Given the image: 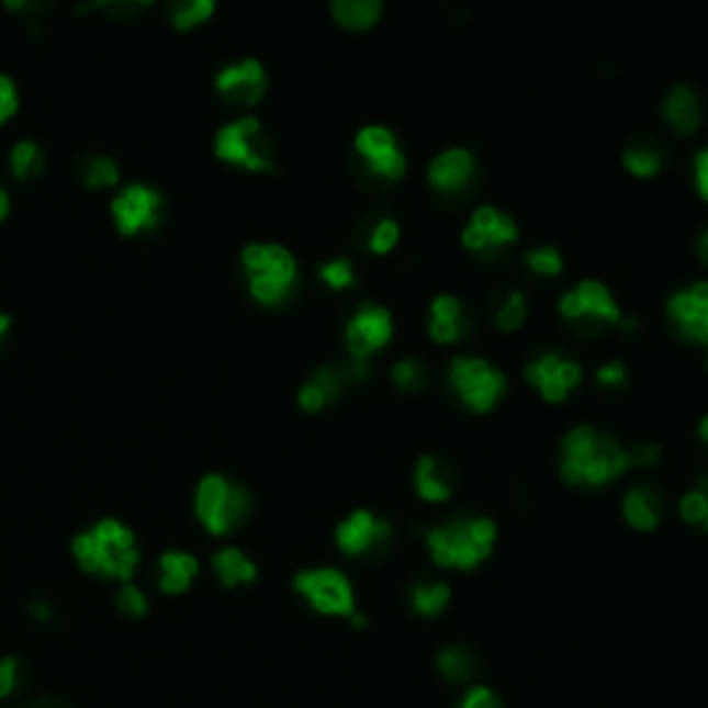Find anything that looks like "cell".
<instances>
[{"instance_id": "20", "label": "cell", "mask_w": 708, "mask_h": 708, "mask_svg": "<svg viewBox=\"0 0 708 708\" xmlns=\"http://www.w3.org/2000/svg\"><path fill=\"white\" fill-rule=\"evenodd\" d=\"M662 493H659L656 487H651V484H637V487L628 490L626 498H622V518L637 531L656 529L659 520H662Z\"/></svg>"}, {"instance_id": "29", "label": "cell", "mask_w": 708, "mask_h": 708, "mask_svg": "<svg viewBox=\"0 0 708 708\" xmlns=\"http://www.w3.org/2000/svg\"><path fill=\"white\" fill-rule=\"evenodd\" d=\"M622 167L633 175V178H653V175L662 172L664 158L656 147H628L622 153Z\"/></svg>"}, {"instance_id": "9", "label": "cell", "mask_w": 708, "mask_h": 708, "mask_svg": "<svg viewBox=\"0 0 708 708\" xmlns=\"http://www.w3.org/2000/svg\"><path fill=\"white\" fill-rule=\"evenodd\" d=\"M393 340V316L382 305H360L355 316L346 322V349L351 355V363L366 366L377 351L385 349Z\"/></svg>"}, {"instance_id": "43", "label": "cell", "mask_w": 708, "mask_h": 708, "mask_svg": "<svg viewBox=\"0 0 708 708\" xmlns=\"http://www.w3.org/2000/svg\"><path fill=\"white\" fill-rule=\"evenodd\" d=\"M628 457H631V465L651 468L662 460V449H659L656 443H637L631 451H628Z\"/></svg>"}, {"instance_id": "11", "label": "cell", "mask_w": 708, "mask_h": 708, "mask_svg": "<svg viewBox=\"0 0 708 708\" xmlns=\"http://www.w3.org/2000/svg\"><path fill=\"white\" fill-rule=\"evenodd\" d=\"M524 377L548 404H562L582 385L584 371L576 360L562 358L557 351H546L526 366Z\"/></svg>"}, {"instance_id": "3", "label": "cell", "mask_w": 708, "mask_h": 708, "mask_svg": "<svg viewBox=\"0 0 708 708\" xmlns=\"http://www.w3.org/2000/svg\"><path fill=\"white\" fill-rule=\"evenodd\" d=\"M495 537L498 531L490 518H457L424 531L435 564L446 571H476L493 551Z\"/></svg>"}, {"instance_id": "45", "label": "cell", "mask_w": 708, "mask_h": 708, "mask_svg": "<svg viewBox=\"0 0 708 708\" xmlns=\"http://www.w3.org/2000/svg\"><path fill=\"white\" fill-rule=\"evenodd\" d=\"M695 183H697V194L708 202V145L703 147L695 158Z\"/></svg>"}, {"instance_id": "19", "label": "cell", "mask_w": 708, "mask_h": 708, "mask_svg": "<svg viewBox=\"0 0 708 708\" xmlns=\"http://www.w3.org/2000/svg\"><path fill=\"white\" fill-rule=\"evenodd\" d=\"M473 175H476V161L468 150L462 147H454V150H446L429 164L427 178L432 183V189L443 191V194H457L465 186H471Z\"/></svg>"}, {"instance_id": "7", "label": "cell", "mask_w": 708, "mask_h": 708, "mask_svg": "<svg viewBox=\"0 0 708 708\" xmlns=\"http://www.w3.org/2000/svg\"><path fill=\"white\" fill-rule=\"evenodd\" d=\"M214 150L220 161L233 164V167H244L249 172H271L274 169L269 145L260 136V122L255 116H244V120L222 127L216 133Z\"/></svg>"}, {"instance_id": "24", "label": "cell", "mask_w": 708, "mask_h": 708, "mask_svg": "<svg viewBox=\"0 0 708 708\" xmlns=\"http://www.w3.org/2000/svg\"><path fill=\"white\" fill-rule=\"evenodd\" d=\"M664 120L681 136H692L700 127L703 109L697 94L689 87H675L664 100Z\"/></svg>"}, {"instance_id": "31", "label": "cell", "mask_w": 708, "mask_h": 708, "mask_svg": "<svg viewBox=\"0 0 708 708\" xmlns=\"http://www.w3.org/2000/svg\"><path fill=\"white\" fill-rule=\"evenodd\" d=\"M391 377L393 382H396V387H402L404 393H418L427 387L429 371L418 358H407V360H398V363L393 366Z\"/></svg>"}, {"instance_id": "51", "label": "cell", "mask_w": 708, "mask_h": 708, "mask_svg": "<svg viewBox=\"0 0 708 708\" xmlns=\"http://www.w3.org/2000/svg\"><path fill=\"white\" fill-rule=\"evenodd\" d=\"M697 435H700V440H706V443H708V415L700 420V427H697Z\"/></svg>"}, {"instance_id": "42", "label": "cell", "mask_w": 708, "mask_h": 708, "mask_svg": "<svg viewBox=\"0 0 708 708\" xmlns=\"http://www.w3.org/2000/svg\"><path fill=\"white\" fill-rule=\"evenodd\" d=\"M14 111H18V89H14L12 78L0 76V125L14 116Z\"/></svg>"}, {"instance_id": "50", "label": "cell", "mask_w": 708, "mask_h": 708, "mask_svg": "<svg viewBox=\"0 0 708 708\" xmlns=\"http://www.w3.org/2000/svg\"><path fill=\"white\" fill-rule=\"evenodd\" d=\"M7 214H9V196L7 191H0V222L7 220Z\"/></svg>"}, {"instance_id": "54", "label": "cell", "mask_w": 708, "mask_h": 708, "mask_svg": "<svg viewBox=\"0 0 708 708\" xmlns=\"http://www.w3.org/2000/svg\"><path fill=\"white\" fill-rule=\"evenodd\" d=\"M703 524H706V529H708V515H706V520H703Z\"/></svg>"}, {"instance_id": "47", "label": "cell", "mask_w": 708, "mask_h": 708, "mask_svg": "<svg viewBox=\"0 0 708 708\" xmlns=\"http://www.w3.org/2000/svg\"><path fill=\"white\" fill-rule=\"evenodd\" d=\"M29 615H31V620L47 622L53 617V609L45 604V600H34V604L29 606Z\"/></svg>"}, {"instance_id": "44", "label": "cell", "mask_w": 708, "mask_h": 708, "mask_svg": "<svg viewBox=\"0 0 708 708\" xmlns=\"http://www.w3.org/2000/svg\"><path fill=\"white\" fill-rule=\"evenodd\" d=\"M598 382L604 387H622L628 382V371H626V366L622 363H606V366H600L598 369Z\"/></svg>"}, {"instance_id": "53", "label": "cell", "mask_w": 708, "mask_h": 708, "mask_svg": "<svg viewBox=\"0 0 708 708\" xmlns=\"http://www.w3.org/2000/svg\"><path fill=\"white\" fill-rule=\"evenodd\" d=\"M351 626L363 628L366 626V615H351Z\"/></svg>"}, {"instance_id": "46", "label": "cell", "mask_w": 708, "mask_h": 708, "mask_svg": "<svg viewBox=\"0 0 708 708\" xmlns=\"http://www.w3.org/2000/svg\"><path fill=\"white\" fill-rule=\"evenodd\" d=\"M156 0H94L92 7H103V9H125V7H150Z\"/></svg>"}, {"instance_id": "12", "label": "cell", "mask_w": 708, "mask_h": 708, "mask_svg": "<svg viewBox=\"0 0 708 708\" xmlns=\"http://www.w3.org/2000/svg\"><path fill=\"white\" fill-rule=\"evenodd\" d=\"M355 150L360 153V158L366 161L369 172L374 178L396 183L407 172V156L402 153V147L396 145L393 131L382 125H369L355 136Z\"/></svg>"}, {"instance_id": "39", "label": "cell", "mask_w": 708, "mask_h": 708, "mask_svg": "<svg viewBox=\"0 0 708 708\" xmlns=\"http://www.w3.org/2000/svg\"><path fill=\"white\" fill-rule=\"evenodd\" d=\"M120 180V172H116V164L111 158H94L87 169V186L89 189H109V186H116Z\"/></svg>"}, {"instance_id": "10", "label": "cell", "mask_w": 708, "mask_h": 708, "mask_svg": "<svg viewBox=\"0 0 708 708\" xmlns=\"http://www.w3.org/2000/svg\"><path fill=\"white\" fill-rule=\"evenodd\" d=\"M393 540V526L387 520L377 518L369 509L351 513L344 524L335 529V546L340 553L351 559H380L385 557Z\"/></svg>"}, {"instance_id": "21", "label": "cell", "mask_w": 708, "mask_h": 708, "mask_svg": "<svg viewBox=\"0 0 708 708\" xmlns=\"http://www.w3.org/2000/svg\"><path fill=\"white\" fill-rule=\"evenodd\" d=\"M415 493L429 504H443L454 495V473L438 457H420L415 465Z\"/></svg>"}, {"instance_id": "52", "label": "cell", "mask_w": 708, "mask_h": 708, "mask_svg": "<svg viewBox=\"0 0 708 708\" xmlns=\"http://www.w3.org/2000/svg\"><path fill=\"white\" fill-rule=\"evenodd\" d=\"M9 324H12V322H9V316H7V313H0V338H3V335H7Z\"/></svg>"}, {"instance_id": "33", "label": "cell", "mask_w": 708, "mask_h": 708, "mask_svg": "<svg viewBox=\"0 0 708 708\" xmlns=\"http://www.w3.org/2000/svg\"><path fill=\"white\" fill-rule=\"evenodd\" d=\"M524 322H526V300L524 294L513 291V294L504 300V305L498 307V313H495V327L504 329V333H515V329L524 327Z\"/></svg>"}, {"instance_id": "13", "label": "cell", "mask_w": 708, "mask_h": 708, "mask_svg": "<svg viewBox=\"0 0 708 708\" xmlns=\"http://www.w3.org/2000/svg\"><path fill=\"white\" fill-rule=\"evenodd\" d=\"M559 313H562L567 322L595 318V322L611 324V327L622 324L620 305L615 302L611 291L598 280H582L576 289L567 291V294L559 300Z\"/></svg>"}, {"instance_id": "27", "label": "cell", "mask_w": 708, "mask_h": 708, "mask_svg": "<svg viewBox=\"0 0 708 708\" xmlns=\"http://www.w3.org/2000/svg\"><path fill=\"white\" fill-rule=\"evenodd\" d=\"M435 667H438V673L443 675L449 684L460 686L468 684V681L476 675V659H473L465 648H443V651L438 653V659H435Z\"/></svg>"}, {"instance_id": "5", "label": "cell", "mask_w": 708, "mask_h": 708, "mask_svg": "<svg viewBox=\"0 0 708 708\" xmlns=\"http://www.w3.org/2000/svg\"><path fill=\"white\" fill-rule=\"evenodd\" d=\"M241 260L249 271V294L260 305H280L296 285V260L280 244H249Z\"/></svg>"}, {"instance_id": "1", "label": "cell", "mask_w": 708, "mask_h": 708, "mask_svg": "<svg viewBox=\"0 0 708 708\" xmlns=\"http://www.w3.org/2000/svg\"><path fill=\"white\" fill-rule=\"evenodd\" d=\"M631 468V457L609 435L593 427H576L564 435L559 473L573 487H606Z\"/></svg>"}, {"instance_id": "17", "label": "cell", "mask_w": 708, "mask_h": 708, "mask_svg": "<svg viewBox=\"0 0 708 708\" xmlns=\"http://www.w3.org/2000/svg\"><path fill=\"white\" fill-rule=\"evenodd\" d=\"M366 377V366L351 363L346 369H329V366H322L311 380L302 385L300 391V407L305 413H322L327 404L338 402L344 396L346 382L351 380H363Z\"/></svg>"}, {"instance_id": "18", "label": "cell", "mask_w": 708, "mask_h": 708, "mask_svg": "<svg viewBox=\"0 0 708 708\" xmlns=\"http://www.w3.org/2000/svg\"><path fill=\"white\" fill-rule=\"evenodd\" d=\"M216 92L233 105H258L266 94L263 64L247 58L236 67L222 69L220 78H216Z\"/></svg>"}, {"instance_id": "30", "label": "cell", "mask_w": 708, "mask_h": 708, "mask_svg": "<svg viewBox=\"0 0 708 708\" xmlns=\"http://www.w3.org/2000/svg\"><path fill=\"white\" fill-rule=\"evenodd\" d=\"M216 9V0H175L172 25L178 31H191L194 25L205 23Z\"/></svg>"}, {"instance_id": "32", "label": "cell", "mask_w": 708, "mask_h": 708, "mask_svg": "<svg viewBox=\"0 0 708 708\" xmlns=\"http://www.w3.org/2000/svg\"><path fill=\"white\" fill-rule=\"evenodd\" d=\"M526 266L535 271L537 277H559L564 271L562 252L557 247H537L526 252Z\"/></svg>"}, {"instance_id": "41", "label": "cell", "mask_w": 708, "mask_h": 708, "mask_svg": "<svg viewBox=\"0 0 708 708\" xmlns=\"http://www.w3.org/2000/svg\"><path fill=\"white\" fill-rule=\"evenodd\" d=\"M460 708H502V700L490 686H473L465 697H462Z\"/></svg>"}, {"instance_id": "40", "label": "cell", "mask_w": 708, "mask_h": 708, "mask_svg": "<svg viewBox=\"0 0 708 708\" xmlns=\"http://www.w3.org/2000/svg\"><path fill=\"white\" fill-rule=\"evenodd\" d=\"M20 686V662L18 659L7 656L0 659V700L12 697Z\"/></svg>"}, {"instance_id": "16", "label": "cell", "mask_w": 708, "mask_h": 708, "mask_svg": "<svg viewBox=\"0 0 708 708\" xmlns=\"http://www.w3.org/2000/svg\"><path fill=\"white\" fill-rule=\"evenodd\" d=\"M114 211L116 231L122 236H136L142 231H153L158 225V214H161V194L147 186H131L122 191L111 205Z\"/></svg>"}, {"instance_id": "38", "label": "cell", "mask_w": 708, "mask_h": 708, "mask_svg": "<svg viewBox=\"0 0 708 708\" xmlns=\"http://www.w3.org/2000/svg\"><path fill=\"white\" fill-rule=\"evenodd\" d=\"M678 513H681V520H684V524H689V526L703 524V520H706V515H708V495L700 493L697 487L689 490V493H686L684 498H681Z\"/></svg>"}, {"instance_id": "34", "label": "cell", "mask_w": 708, "mask_h": 708, "mask_svg": "<svg viewBox=\"0 0 708 708\" xmlns=\"http://www.w3.org/2000/svg\"><path fill=\"white\" fill-rule=\"evenodd\" d=\"M318 274H322V280L327 282L333 291H346V289H355V285H358L355 266H351V260H346V258L329 260V263L322 266V271H318Z\"/></svg>"}, {"instance_id": "35", "label": "cell", "mask_w": 708, "mask_h": 708, "mask_svg": "<svg viewBox=\"0 0 708 708\" xmlns=\"http://www.w3.org/2000/svg\"><path fill=\"white\" fill-rule=\"evenodd\" d=\"M45 167V158H42L40 147L34 142H20L18 147L12 150V169L18 178H31L40 169Z\"/></svg>"}, {"instance_id": "26", "label": "cell", "mask_w": 708, "mask_h": 708, "mask_svg": "<svg viewBox=\"0 0 708 708\" xmlns=\"http://www.w3.org/2000/svg\"><path fill=\"white\" fill-rule=\"evenodd\" d=\"M333 18L346 31H369L380 23L382 0H333Z\"/></svg>"}, {"instance_id": "15", "label": "cell", "mask_w": 708, "mask_h": 708, "mask_svg": "<svg viewBox=\"0 0 708 708\" xmlns=\"http://www.w3.org/2000/svg\"><path fill=\"white\" fill-rule=\"evenodd\" d=\"M667 316L686 340L708 346V282L675 291L667 302Z\"/></svg>"}, {"instance_id": "14", "label": "cell", "mask_w": 708, "mask_h": 708, "mask_svg": "<svg viewBox=\"0 0 708 708\" xmlns=\"http://www.w3.org/2000/svg\"><path fill=\"white\" fill-rule=\"evenodd\" d=\"M515 241H518L515 220L493 205L476 207L471 220H468L465 231H462V244L471 252H493V249H504Z\"/></svg>"}, {"instance_id": "22", "label": "cell", "mask_w": 708, "mask_h": 708, "mask_svg": "<svg viewBox=\"0 0 708 708\" xmlns=\"http://www.w3.org/2000/svg\"><path fill=\"white\" fill-rule=\"evenodd\" d=\"M429 335L435 344L451 346L465 335V313L462 302L451 294H440L432 302V322H429Z\"/></svg>"}, {"instance_id": "48", "label": "cell", "mask_w": 708, "mask_h": 708, "mask_svg": "<svg viewBox=\"0 0 708 708\" xmlns=\"http://www.w3.org/2000/svg\"><path fill=\"white\" fill-rule=\"evenodd\" d=\"M697 252H700V260L708 266V231L703 233L700 241H697Z\"/></svg>"}, {"instance_id": "6", "label": "cell", "mask_w": 708, "mask_h": 708, "mask_svg": "<svg viewBox=\"0 0 708 708\" xmlns=\"http://www.w3.org/2000/svg\"><path fill=\"white\" fill-rule=\"evenodd\" d=\"M449 380L460 402L479 415L490 413L507 393V377L493 369L484 358H471V355L451 360Z\"/></svg>"}, {"instance_id": "25", "label": "cell", "mask_w": 708, "mask_h": 708, "mask_svg": "<svg viewBox=\"0 0 708 708\" xmlns=\"http://www.w3.org/2000/svg\"><path fill=\"white\" fill-rule=\"evenodd\" d=\"M211 564H214V573L216 578H220V584L227 589L241 587V584H252L255 578H258V564L244 557V551H238V548H222V551L214 553Z\"/></svg>"}, {"instance_id": "37", "label": "cell", "mask_w": 708, "mask_h": 708, "mask_svg": "<svg viewBox=\"0 0 708 708\" xmlns=\"http://www.w3.org/2000/svg\"><path fill=\"white\" fill-rule=\"evenodd\" d=\"M398 236H402V231H398V225L393 220L377 222V227L371 231V238H369V249L374 255L393 252L398 244Z\"/></svg>"}, {"instance_id": "4", "label": "cell", "mask_w": 708, "mask_h": 708, "mask_svg": "<svg viewBox=\"0 0 708 708\" xmlns=\"http://www.w3.org/2000/svg\"><path fill=\"white\" fill-rule=\"evenodd\" d=\"M194 513L211 535L227 537L247 524L249 513H252V498L241 484L231 482L222 473H207L196 487Z\"/></svg>"}, {"instance_id": "23", "label": "cell", "mask_w": 708, "mask_h": 708, "mask_svg": "<svg viewBox=\"0 0 708 708\" xmlns=\"http://www.w3.org/2000/svg\"><path fill=\"white\" fill-rule=\"evenodd\" d=\"M200 573L196 557L186 551H167L158 562V587L167 595H183Z\"/></svg>"}, {"instance_id": "49", "label": "cell", "mask_w": 708, "mask_h": 708, "mask_svg": "<svg viewBox=\"0 0 708 708\" xmlns=\"http://www.w3.org/2000/svg\"><path fill=\"white\" fill-rule=\"evenodd\" d=\"M7 3V9H12V12H20V9H25L29 3H34V0H3Z\"/></svg>"}, {"instance_id": "2", "label": "cell", "mask_w": 708, "mask_h": 708, "mask_svg": "<svg viewBox=\"0 0 708 708\" xmlns=\"http://www.w3.org/2000/svg\"><path fill=\"white\" fill-rule=\"evenodd\" d=\"M72 557L78 567L89 576L114 578V582L127 584L138 567L136 535L125 524L114 518H105L94 524L92 529L81 531L72 540Z\"/></svg>"}, {"instance_id": "28", "label": "cell", "mask_w": 708, "mask_h": 708, "mask_svg": "<svg viewBox=\"0 0 708 708\" xmlns=\"http://www.w3.org/2000/svg\"><path fill=\"white\" fill-rule=\"evenodd\" d=\"M409 600L420 617H438L449 606L451 587L446 582H418L409 593Z\"/></svg>"}, {"instance_id": "36", "label": "cell", "mask_w": 708, "mask_h": 708, "mask_svg": "<svg viewBox=\"0 0 708 708\" xmlns=\"http://www.w3.org/2000/svg\"><path fill=\"white\" fill-rule=\"evenodd\" d=\"M116 609H120L125 617L138 620V617H145L147 611H150V604H147V595L142 593L136 584L127 582L122 584V589L116 593Z\"/></svg>"}, {"instance_id": "8", "label": "cell", "mask_w": 708, "mask_h": 708, "mask_svg": "<svg viewBox=\"0 0 708 708\" xmlns=\"http://www.w3.org/2000/svg\"><path fill=\"white\" fill-rule=\"evenodd\" d=\"M294 589L318 611L327 617L355 615V589L349 578L335 567H316L294 576Z\"/></svg>"}]
</instances>
